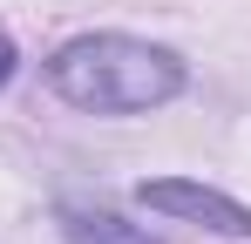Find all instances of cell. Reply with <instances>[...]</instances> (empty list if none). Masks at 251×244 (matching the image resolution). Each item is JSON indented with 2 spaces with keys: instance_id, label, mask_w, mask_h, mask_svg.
Segmentation results:
<instances>
[{
  "instance_id": "3957f363",
  "label": "cell",
  "mask_w": 251,
  "mask_h": 244,
  "mask_svg": "<svg viewBox=\"0 0 251 244\" xmlns=\"http://www.w3.org/2000/svg\"><path fill=\"white\" fill-rule=\"evenodd\" d=\"M61 231L68 244H163L150 238V224H129L116 210H82V203H61Z\"/></svg>"
},
{
  "instance_id": "7a4b0ae2",
  "label": "cell",
  "mask_w": 251,
  "mask_h": 244,
  "mask_svg": "<svg viewBox=\"0 0 251 244\" xmlns=\"http://www.w3.org/2000/svg\"><path fill=\"white\" fill-rule=\"evenodd\" d=\"M143 210H163L176 224H197L210 238H251V203L224 197V190H210V183H190V176H156V183H143L136 190Z\"/></svg>"
},
{
  "instance_id": "6da1fadb",
  "label": "cell",
  "mask_w": 251,
  "mask_h": 244,
  "mask_svg": "<svg viewBox=\"0 0 251 244\" xmlns=\"http://www.w3.org/2000/svg\"><path fill=\"white\" fill-rule=\"evenodd\" d=\"M183 54L136 34H75L48 54V88L88 116H150L183 95Z\"/></svg>"
}]
</instances>
